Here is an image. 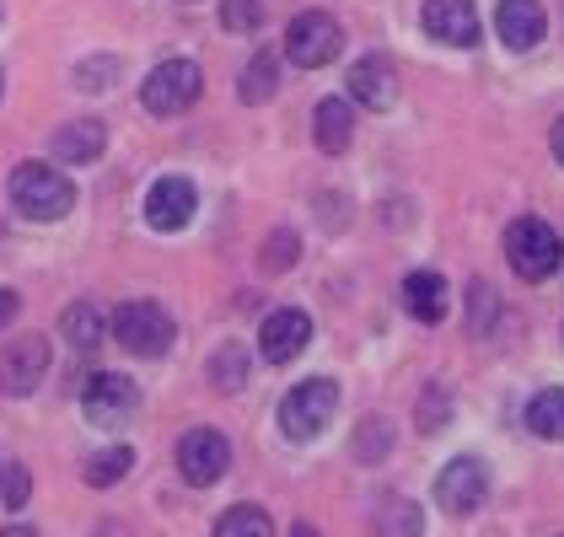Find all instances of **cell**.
Instances as JSON below:
<instances>
[{
  "mask_svg": "<svg viewBox=\"0 0 564 537\" xmlns=\"http://www.w3.org/2000/svg\"><path fill=\"white\" fill-rule=\"evenodd\" d=\"M199 91H205V76H199L194 59H162L140 87V108L156 113V119H177L199 102Z\"/></svg>",
  "mask_w": 564,
  "mask_h": 537,
  "instance_id": "obj_6",
  "label": "cell"
},
{
  "mask_svg": "<svg viewBox=\"0 0 564 537\" xmlns=\"http://www.w3.org/2000/svg\"><path fill=\"white\" fill-rule=\"evenodd\" d=\"M140 216H145V226H151V231L173 237V231H183V226L199 216V188H194L188 178H177V173H167V178H156L151 188H145Z\"/></svg>",
  "mask_w": 564,
  "mask_h": 537,
  "instance_id": "obj_11",
  "label": "cell"
},
{
  "mask_svg": "<svg viewBox=\"0 0 564 537\" xmlns=\"http://www.w3.org/2000/svg\"><path fill=\"white\" fill-rule=\"evenodd\" d=\"M446 419H452V398H446V387H425V393H420V408H414V430H420V436H435Z\"/></svg>",
  "mask_w": 564,
  "mask_h": 537,
  "instance_id": "obj_28",
  "label": "cell"
},
{
  "mask_svg": "<svg viewBox=\"0 0 564 537\" xmlns=\"http://www.w3.org/2000/svg\"><path fill=\"white\" fill-rule=\"evenodd\" d=\"M134 473V447H102L87 457V468H82V479H87V490H113V484H124Z\"/></svg>",
  "mask_w": 564,
  "mask_h": 537,
  "instance_id": "obj_24",
  "label": "cell"
},
{
  "mask_svg": "<svg viewBox=\"0 0 564 537\" xmlns=\"http://www.w3.org/2000/svg\"><path fill=\"white\" fill-rule=\"evenodd\" d=\"M17 313H22V296H17V291H6V285H0V333H6V328H11V322H17Z\"/></svg>",
  "mask_w": 564,
  "mask_h": 537,
  "instance_id": "obj_33",
  "label": "cell"
},
{
  "mask_svg": "<svg viewBox=\"0 0 564 537\" xmlns=\"http://www.w3.org/2000/svg\"><path fill=\"white\" fill-rule=\"evenodd\" d=\"M0 537H39L33 527H22V522H11V527H0Z\"/></svg>",
  "mask_w": 564,
  "mask_h": 537,
  "instance_id": "obj_35",
  "label": "cell"
},
{
  "mask_svg": "<svg viewBox=\"0 0 564 537\" xmlns=\"http://www.w3.org/2000/svg\"><path fill=\"white\" fill-rule=\"evenodd\" d=\"M334 414H339V382H334V376H306V382H296V387L280 398V408H274L280 436L296 441V447L317 441V436L334 425Z\"/></svg>",
  "mask_w": 564,
  "mask_h": 537,
  "instance_id": "obj_2",
  "label": "cell"
},
{
  "mask_svg": "<svg viewBox=\"0 0 564 537\" xmlns=\"http://www.w3.org/2000/svg\"><path fill=\"white\" fill-rule=\"evenodd\" d=\"M302 259V237L291 231V226H280V231H269L259 248V268L263 274H285V268Z\"/></svg>",
  "mask_w": 564,
  "mask_h": 537,
  "instance_id": "obj_26",
  "label": "cell"
},
{
  "mask_svg": "<svg viewBox=\"0 0 564 537\" xmlns=\"http://www.w3.org/2000/svg\"><path fill=\"white\" fill-rule=\"evenodd\" d=\"M495 33L511 54H527L549 39V11L538 0H500L495 6Z\"/></svg>",
  "mask_w": 564,
  "mask_h": 537,
  "instance_id": "obj_16",
  "label": "cell"
},
{
  "mask_svg": "<svg viewBox=\"0 0 564 537\" xmlns=\"http://www.w3.org/2000/svg\"><path fill=\"white\" fill-rule=\"evenodd\" d=\"M134 408H140V387H134V376H124V371H91L87 382H82V414H87V425H97V430L130 425Z\"/></svg>",
  "mask_w": 564,
  "mask_h": 537,
  "instance_id": "obj_8",
  "label": "cell"
},
{
  "mask_svg": "<svg viewBox=\"0 0 564 537\" xmlns=\"http://www.w3.org/2000/svg\"><path fill=\"white\" fill-rule=\"evenodd\" d=\"M6 194H11V210L22 221H39V226L65 221L76 210V183L65 178L59 167H48V162H22L6 178Z\"/></svg>",
  "mask_w": 564,
  "mask_h": 537,
  "instance_id": "obj_1",
  "label": "cell"
},
{
  "mask_svg": "<svg viewBox=\"0 0 564 537\" xmlns=\"http://www.w3.org/2000/svg\"><path fill=\"white\" fill-rule=\"evenodd\" d=\"M102 145H108V124H102V119H70V124H59L54 140H48V151H54L59 162H97Z\"/></svg>",
  "mask_w": 564,
  "mask_h": 537,
  "instance_id": "obj_18",
  "label": "cell"
},
{
  "mask_svg": "<svg viewBox=\"0 0 564 537\" xmlns=\"http://www.w3.org/2000/svg\"><path fill=\"white\" fill-rule=\"evenodd\" d=\"M205 371H210V387H216V393H242V387H248V371H253V355H248L237 339H226Z\"/></svg>",
  "mask_w": 564,
  "mask_h": 537,
  "instance_id": "obj_23",
  "label": "cell"
},
{
  "mask_svg": "<svg viewBox=\"0 0 564 537\" xmlns=\"http://www.w3.org/2000/svg\"><path fill=\"white\" fill-rule=\"evenodd\" d=\"M291 537H323V533H317L312 522H296V527H291Z\"/></svg>",
  "mask_w": 564,
  "mask_h": 537,
  "instance_id": "obj_36",
  "label": "cell"
},
{
  "mask_svg": "<svg viewBox=\"0 0 564 537\" xmlns=\"http://www.w3.org/2000/svg\"><path fill=\"white\" fill-rule=\"evenodd\" d=\"M108 333H113V344L134 360H162L173 350L177 339V322L173 313L162 307V302H124L119 313L108 317Z\"/></svg>",
  "mask_w": 564,
  "mask_h": 537,
  "instance_id": "obj_4",
  "label": "cell"
},
{
  "mask_svg": "<svg viewBox=\"0 0 564 537\" xmlns=\"http://www.w3.org/2000/svg\"><path fill=\"white\" fill-rule=\"evenodd\" d=\"M48 350L44 333H17L6 350H0V398H33L48 376Z\"/></svg>",
  "mask_w": 564,
  "mask_h": 537,
  "instance_id": "obj_9",
  "label": "cell"
},
{
  "mask_svg": "<svg viewBox=\"0 0 564 537\" xmlns=\"http://www.w3.org/2000/svg\"><path fill=\"white\" fill-rule=\"evenodd\" d=\"M420 22H425V33H431L435 44H446V48H474L484 39V22H478L474 0H425Z\"/></svg>",
  "mask_w": 564,
  "mask_h": 537,
  "instance_id": "obj_13",
  "label": "cell"
},
{
  "mask_svg": "<svg viewBox=\"0 0 564 537\" xmlns=\"http://www.w3.org/2000/svg\"><path fill=\"white\" fill-rule=\"evenodd\" d=\"M398 302H403V313L414 317V322L435 328V322H446V313H452V285L435 268H414V274H403Z\"/></svg>",
  "mask_w": 564,
  "mask_h": 537,
  "instance_id": "obj_15",
  "label": "cell"
},
{
  "mask_svg": "<svg viewBox=\"0 0 564 537\" xmlns=\"http://www.w3.org/2000/svg\"><path fill=\"white\" fill-rule=\"evenodd\" d=\"M306 344H312V317L302 307H280L259 322V355L269 365H291Z\"/></svg>",
  "mask_w": 564,
  "mask_h": 537,
  "instance_id": "obj_14",
  "label": "cell"
},
{
  "mask_svg": "<svg viewBox=\"0 0 564 537\" xmlns=\"http://www.w3.org/2000/svg\"><path fill=\"white\" fill-rule=\"evenodd\" d=\"M420 533H425V511L409 494H388L371 511V537H420Z\"/></svg>",
  "mask_w": 564,
  "mask_h": 537,
  "instance_id": "obj_19",
  "label": "cell"
},
{
  "mask_svg": "<svg viewBox=\"0 0 564 537\" xmlns=\"http://www.w3.org/2000/svg\"><path fill=\"white\" fill-rule=\"evenodd\" d=\"M549 151H554V162L564 167V119H554V130H549Z\"/></svg>",
  "mask_w": 564,
  "mask_h": 537,
  "instance_id": "obj_34",
  "label": "cell"
},
{
  "mask_svg": "<svg viewBox=\"0 0 564 537\" xmlns=\"http://www.w3.org/2000/svg\"><path fill=\"white\" fill-rule=\"evenodd\" d=\"M0 91H6V65H0Z\"/></svg>",
  "mask_w": 564,
  "mask_h": 537,
  "instance_id": "obj_37",
  "label": "cell"
},
{
  "mask_svg": "<svg viewBox=\"0 0 564 537\" xmlns=\"http://www.w3.org/2000/svg\"><path fill=\"white\" fill-rule=\"evenodd\" d=\"M484 500H489V462L474 457V451L452 457V462L435 473V505H441L446 516H474Z\"/></svg>",
  "mask_w": 564,
  "mask_h": 537,
  "instance_id": "obj_10",
  "label": "cell"
},
{
  "mask_svg": "<svg viewBox=\"0 0 564 537\" xmlns=\"http://www.w3.org/2000/svg\"><path fill=\"white\" fill-rule=\"evenodd\" d=\"M489 322H495V291H489L484 280H474V285H468V328L484 333Z\"/></svg>",
  "mask_w": 564,
  "mask_h": 537,
  "instance_id": "obj_32",
  "label": "cell"
},
{
  "mask_svg": "<svg viewBox=\"0 0 564 537\" xmlns=\"http://www.w3.org/2000/svg\"><path fill=\"white\" fill-rule=\"evenodd\" d=\"M280 91V54L274 48H259L248 65H242V81H237V97L248 102V108H259Z\"/></svg>",
  "mask_w": 564,
  "mask_h": 537,
  "instance_id": "obj_22",
  "label": "cell"
},
{
  "mask_svg": "<svg viewBox=\"0 0 564 537\" xmlns=\"http://www.w3.org/2000/svg\"><path fill=\"white\" fill-rule=\"evenodd\" d=\"M28 494H33V473L22 468V462H6V479H0V505H28Z\"/></svg>",
  "mask_w": 564,
  "mask_h": 537,
  "instance_id": "obj_31",
  "label": "cell"
},
{
  "mask_svg": "<svg viewBox=\"0 0 564 537\" xmlns=\"http://www.w3.org/2000/svg\"><path fill=\"white\" fill-rule=\"evenodd\" d=\"M339 48H345L339 17H328V11H302V17H291V28H285V59H291V65L323 70V65L339 59Z\"/></svg>",
  "mask_w": 564,
  "mask_h": 537,
  "instance_id": "obj_7",
  "label": "cell"
},
{
  "mask_svg": "<svg viewBox=\"0 0 564 537\" xmlns=\"http://www.w3.org/2000/svg\"><path fill=\"white\" fill-rule=\"evenodd\" d=\"M220 28L226 33H259L263 28V0H220Z\"/></svg>",
  "mask_w": 564,
  "mask_h": 537,
  "instance_id": "obj_29",
  "label": "cell"
},
{
  "mask_svg": "<svg viewBox=\"0 0 564 537\" xmlns=\"http://www.w3.org/2000/svg\"><path fill=\"white\" fill-rule=\"evenodd\" d=\"M392 451V425L388 419H360V430H355V462H366V468H377V462H388Z\"/></svg>",
  "mask_w": 564,
  "mask_h": 537,
  "instance_id": "obj_27",
  "label": "cell"
},
{
  "mask_svg": "<svg viewBox=\"0 0 564 537\" xmlns=\"http://www.w3.org/2000/svg\"><path fill=\"white\" fill-rule=\"evenodd\" d=\"M102 333H108V322H102V307H91V302H76V307H65V317H59V339L76 355H91L102 344Z\"/></svg>",
  "mask_w": 564,
  "mask_h": 537,
  "instance_id": "obj_20",
  "label": "cell"
},
{
  "mask_svg": "<svg viewBox=\"0 0 564 537\" xmlns=\"http://www.w3.org/2000/svg\"><path fill=\"white\" fill-rule=\"evenodd\" d=\"M345 91H349V102H360L371 113H388L392 102H398V70H392V59L388 54H360L345 70Z\"/></svg>",
  "mask_w": 564,
  "mask_h": 537,
  "instance_id": "obj_12",
  "label": "cell"
},
{
  "mask_svg": "<svg viewBox=\"0 0 564 537\" xmlns=\"http://www.w3.org/2000/svg\"><path fill=\"white\" fill-rule=\"evenodd\" d=\"M521 425H527L538 441H564V387L532 393L527 408H521Z\"/></svg>",
  "mask_w": 564,
  "mask_h": 537,
  "instance_id": "obj_21",
  "label": "cell"
},
{
  "mask_svg": "<svg viewBox=\"0 0 564 537\" xmlns=\"http://www.w3.org/2000/svg\"><path fill=\"white\" fill-rule=\"evenodd\" d=\"M113 76H119V59L113 54H91V59L76 65V91H108Z\"/></svg>",
  "mask_w": 564,
  "mask_h": 537,
  "instance_id": "obj_30",
  "label": "cell"
},
{
  "mask_svg": "<svg viewBox=\"0 0 564 537\" xmlns=\"http://www.w3.org/2000/svg\"><path fill=\"white\" fill-rule=\"evenodd\" d=\"M210 537H274V516L263 505H231V511H220Z\"/></svg>",
  "mask_w": 564,
  "mask_h": 537,
  "instance_id": "obj_25",
  "label": "cell"
},
{
  "mask_svg": "<svg viewBox=\"0 0 564 537\" xmlns=\"http://www.w3.org/2000/svg\"><path fill=\"white\" fill-rule=\"evenodd\" d=\"M173 462H177V479L188 490H216L220 479L231 473V441L220 430H210V425H194V430L177 436Z\"/></svg>",
  "mask_w": 564,
  "mask_h": 537,
  "instance_id": "obj_5",
  "label": "cell"
},
{
  "mask_svg": "<svg viewBox=\"0 0 564 537\" xmlns=\"http://www.w3.org/2000/svg\"><path fill=\"white\" fill-rule=\"evenodd\" d=\"M0 479H6V457H0Z\"/></svg>",
  "mask_w": 564,
  "mask_h": 537,
  "instance_id": "obj_38",
  "label": "cell"
},
{
  "mask_svg": "<svg viewBox=\"0 0 564 537\" xmlns=\"http://www.w3.org/2000/svg\"><path fill=\"white\" fill-rule=\"evenodd\" d=\"M312 140L323 156H345L349 140H355V102L349 97H323L312 108Z\"/></svg>",
  "mask_w": 564,
  "mask_h": 537,
  "instance_id": "obj_17",
  "label": "cell"
},
{
  "mask_svg": "<svg viewBox=\"0 0 564 537\" xmlns=\"http://www.w3.org/2000/svg\"><path fill=\"white\" fill-rule=\"evenodd\" d=\"M506 264L517 280L527 285H543V280H554L564 264V242L560 231L543 221V216H521V221L506 226Z\"/></svg>",
  "mask_w": 564,
  "mask_h": 537,
  "instance_id": "obj_3",
  "label": "cell"
}]
</instances>
